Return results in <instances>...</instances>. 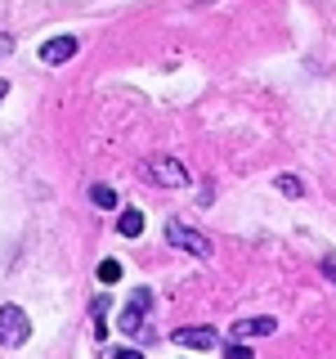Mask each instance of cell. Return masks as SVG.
Masks as SVG:
<instances>
[{"instance_id": "obj_1", "label": "cell", "mask_w": 336, "mask_h": 359, "mask_svg": "<svg viewBox=\"0 0 336 359\" xmlns=\"http://www.w3.org/2000/svg\"><path fill=\"white\" fill-rule=\"evenodd\" d=\"M31 337V319L18 306H0V346H22Z\"/></svg>"}, {"instance_id": "obj_2", "label": "cell", "mask_w": 336, "mask_h": 359, "mask_svg": "<svg viewBox=\"0 0 336 359\" xmlns=\"http://www.w3.org/2000/svg\"><path fill=\"white\" fill-rule=\"evenodd\" d=\"M166 243L179 247V252H188V256H211V238H206V233L188 229V224H179V220H166Z\"/></svg>"}, {"instance_id": "obj_3", "label": "cell", "mask_w": 336, "mask_h": 359, "mask_svg": "<svg viewBox=\"0 0 336 359\" xmlns=\"http://www.w3.org/2000/svg\"><path fill=\"white\" fill-rule=\"evenodd\" d=\"M148 180H153V184H166V189H184L188 184V171H184L179 157L157 153V157H148Z\"/></svg>"}, {"instance_id": "obj_4", "label": "cell", "mask_w": 336, "mask_h": 359, "mask_svg": "<svg viewBox=\"0 0 336 359\" xmlns=\"http://www.w3.org/2000/svg\"><path fill=\"white\" fill-rule=\"evenodd\" d=\"M171 341H175V346H193V351H216L220 337L211 332V328H179Z\"/></svg>"}, {"instance_id": "obj_5", "label": "cell", "mask_w": 336, "mask_h": 359, "mask_svg": "<svg viewBox=\"0 0 336 359\" xmlns=\"http://www.w3.org/2000/svg\"><path fill=\"white\" fill-rule=\"evenodd\" d=\"M72 54H76V36H54V41L41 45V59L45 63H67Z\"/></svg>"}, {"instance_id": "obj_6", "label": "cell", "mask_w": 336, "mask_h": 359, "mask_svg": "<svg viewBox=\"0 0 336 359\" xmlns=\"http://www.w3.org/2000/svg\"><path fill=\"white\" fill-rule=\"evenodd\" d=\"M274 328H278V319H269V314H255V319L233 323V337H238V341H246V337H269Z\"/></svg>"}, {"instance_id": "obj_7", "label": "cell", "mask_w": 336, "mask_h": 359, "mask_svg": "<svg viewBox=\"0 0 336 359\" xmlns=\"http://www.w3.org/2000/svg\"><path fill=\"white\" fill-rule=\"evenodd\" d=\"M144 310H148V306H139V301H130V306H126V310H121V323H117V328L134 337V332H139V328H144Z\"/></svg>"}, {"instance_id": "obj_8", "label": "cell", "mask_w": 336, "mask_h": 359, "mask_svg": "<svg viewBox=\"0 0 336 359\" xmlns=\"http://www.w3.org/2000/svg\"><path fill=\"white\" fill-rule=\"evenodd\" d=\"M117 229L126 233V238H139V233H144V216L134 207H126V211H121V220H117Z\"/></svg>"}, {"instance_id": "obj_9", "label": "cell", "mask_w": 336, "mask_h": 359, "mask_svg": "<svg viewBox=\"0 0 336 359\" xmlns=\"http://www.w3.org/2000/svg\"><path fill=\"white\" fill-rule=\"evenodd\" d=\"M90 202H94V207H117V194H112L108 184H94L90 189Z\"/></svg>"}, {"instance_id": "obj_10", "label": "cell", "mask_w": 336, "mask_h": 359, "mask_svg": "<svg viewBox=\"0 0 336 359\" xmlns=\"http://www.w3.org/2000/svg\"><path fill=\"white\" fill-rule=\"evenodd\" d=\"M278 189H283L287 198H300V194H305V184H300V175H278Z\"/></svg>"}, {"instance_id": "obj_11", "label": "cell", "mask_w": 336, "mask_h": 359, "mask_svg": "<svg viewBox=\"0 0 336 359\" xmlns=\"http://www.w3.org/2000/svg\"><path fill=\"white\" fill-rule=\"evenodd\" d=\"M99 278H104V283H117V278H121V265L117 261H104V265H99Z\"/></svg>"}, {"instance_id": "obj_12", "label": "cell", "mask_w": 336, "mask_h": 359, "mask_svg": "<svg viewBox=\"0 0 336 359\" xmlns=\"http://www.w3.org/2000/svg\"><path fill=\"white\" fill-rule=\"evenodd\" d=\"M224 355H229V359H251V351H246V341H233V346H224Z\"/></svg>"}, {"instance_id": "obj_13", "label": "cell", "mask_w": 336, "mask_h": 359, "mask_svg": "<svg viewBox=\"0 0 336 359\" xmlns=\"http://www.w3.org/2000/svg\"><path fill=\"white\" fill-rule=\"evenodd\" d=\"M323 274H328L332 283H336V256H323Z\"/></svg>"}, {"instance_id": "obj_14", "label": "cell", "mask_w": 336, "mask_h": 359, "mask_svg": "<svg viewBox=\"0 0 336 359\" xmlns=\"http://www.w3.org/2000/svg\"><path fill=\"white\" fill-rule=\"evenodd\" d=\"M112 359H139V351H130V346H117V351H112Z\"/></svg>"}, {"instance_id": "obj_15", "label": "cell", "mask_w": 336, "mask_h": 359, "mask_svg": "<svg viewBox=\"0 0 336 359\" xmlns=\"http://www.w3.org/2000/svg\"><path fill=\"white\" fill-rule=\"evenodd\" d=\"M9 95V81H5V76H0V99H5Z\"/></svg>"}]
</instances>
